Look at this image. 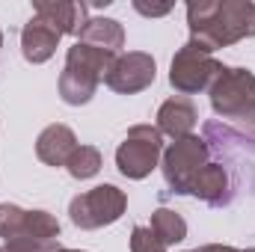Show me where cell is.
Returning <instances> with one entry per match:
<instances>
[{"label":"cell","mask_w":255,"mask_h":252,"mask_svg":"<svg viewBox=\"0 0 255 252\" xmlns=\"http://www.w3.org/2000/svg\"><path fill=\"white\" fill-rule=\"evenodd\" d=\"M190 45L214 54L241 39L255 36V3L253 0H193L187 3Z\"/></svg>","instance_id":"1"},{"label":"cell","mask_w":255,"mask_h":252,"mask_svg":"<svg viewBox=\"0 0 255 252\" xmlns=\"http://www.w3.org/2000/svg\"><path fill=\"white\" fill-rule=\"evenodd\" d=\"M163 157V133L154 125H133L128 127L125 139L116 148V166L130 181L148 178Z\"/></svg>","instance_id":"2"},{"label":"cell","mask_w":255,"mask_h":252,"mask_svg":"<svg viewBox=\"0 0 255 252\" xmlns=\"http://www.w3.org/2000/svg\"><path fill=\"white\" fill-rule=\"evenodd\" d=\"M125 208H128L125 190H119L116 184H98V187L86 190V193H80L68 202V217L77 229L95 232V229L119 223Z\"/></svg>","instance_id":"3"},{"label":"cell","mask_w":255,"mask_h":252,"mask_svg":"<svg viewBox=\"0 0 255 252\" xmlns=\"http://www.w3.org/2000/svg\"><path fill=\"white\" fill-rule=\"evenodd\" d=\"M208 95H211V107L217 116L241 122L244 116H250L255 110V74L250 68L223 65V71L211 83Z\"/></svg>","instance_id":"4"},{"label":"cell","mask_w":255,"mask_h":252,"mask_svg":"<svg viewBox=\"0 0 255 252\" xmlns=\"http://www.w3.org/2000/svg\"><path fill=\"white\" fill-rule=\"evenodd\" d=\"M163 163V178H166V184L172 193H190L193 187V178L199 175V169L205 166V163H211L208 160V145H205V139L202 136H181V139H172V145L163 151V157H160Z\"/></svg>","instance_id":"5"},{"label":"cell","mask_w":255,"mask_h":252,"mask_svg":"<svg viewBox=\"0 0 255 252\" xmlns=\"http://www.w3.org/2000/svg\"><path fill=\"white\" fill-rule=\"evenodd\" d=\"M220 71H223V63L214 60V54H205L187 42L184 48H178V54L169 63V83L175 86V92H181L187 98L202 89H211V83L220 77Z\"/></svg>","instance_id":"6"},{"label":"cell","mask_w":255,"mask_h":252,"mask_svg":"<svg viewBox=\"0 0 255 252\" xmlns=\"http://www.w3.org/2000/svg\"><path fill=\"white\" fill-rule=\"evenodd\" d=\"M157 77V63L151 54L145 51H128V54H119L116 63L107 74V86L119 95H136L142 89H148Z\"/></svg>","instance_id":"7"},{"label":"cell","mask_w":255,"mask_h":252,"mask_svg":"<svg viewBox=\"0 0 255 252\" xmlns=\"http://www.w3.org/2000/svg\"><path fill=\"white\" fill-rule=\"evenodd\" d=\"M33 15L57 27L63 36H80L89 21L86 3H74V0H33Z\"/></svg>","instance_id":"8"},{"label":"cell","mask_w":255,"mask_h":252,"mask_svg":"<svg viewBox=\"0 0 255 252\" xmlns=\"http://www.w3.org/2000/svg\"><path fill=\"white\" fill-rule=\"evenodd\" d=\"M60 39H63V33H60L57 27H51L48 21H42L39 15H33V18L21 27V54H24L27 63L42 65L57 54Z\"/></svg>","instance_id":"9"},{"label":"cell","mask_w":255,"mask_h":252,"mask_svg":"<svg viewBox=\"0 0 255 252\" xmlns=\"http://www.w3.org/2000/svg\"><path fill=\"white\" fill-rule=\"evenodd\" d=\"M196 122H199V110H196V104H193L190 98H184V95H175V98L163 101L160 110H157V130L166 133V136H172V139L190 136Z\"/></svg>","instance_id":"10"},{"label":"cell","mask_w":255,"mask_h":252,"mask_svg":"<svg viewBox=\"0 0 255 252\" xmlns=\"http://www.w3.org/2000/svg\"><path fill=\"white\" fill-rule=\"evenodd\" d=\"M77 148V136L68 125H48L36 136V154L45 166H65L71 151Z\"/></svg>","instance_id":"11"},{"label":"cell","mask_w":255,"mask_h":252,"mask_svg":"<svg viewBox=\"0 0 255 252\" xmlns=\"http://www.w3.org/2000/svg\"><path fill=\"white\" fill-rule=\"evenodd\" d=\"M116 57H119V54L92 48V45H86V42H74V45L68 48V54H65V68H74V71L89 74V77H95L98 83H104L107 74H110V68H113V63H116Z\"/></svg>","instance_id":"12"},{"label":"cell","mask_w":255,"mask_h":252,"mask_svg":"<svg viewBox=\"0 0 255 252\" xmlns=\"http://www.w3.org/2000/svg\"><path fill=\"white\" fill-rule=\"evenodd\" d=\"M77 42H86V45L110 51V54H122V48H125V27L116 18H89L83 33L77 36Z\"/></svg>","instance_id":"13"},{"label":"cell","mask_w":255,"mask_h":252,"mask_svg":"<svg viewBox=\"0 0 255 252\" xmlns=\"http://www.w3.org/2000/svg\"><path fill=\"white\" fill-rule=\"evenodd\" d=\"M190 196L208 202V205H223L229 199V172L220 163H205L199 175L193 178Z\"/></svg>","instance_id":"14"},{"label":"cell","mask_w":255,"mask_h":252,"mask_svg":"<svg viewBox=\"0 0 255 252\" xmlns=\"http://www.w3.org/2000/svg\"><path fill=\"white\" fill-rule=\"evenodd\" d=\"M98 80L89 77V74H80L74 68H63L60 74V98H63L68 107H80V104H89L92 95L98 92Z\"/></svg>","instance_id":"15"},{"label":"cell","mask_w":255,"mask_h":252,"mask_svg":"<svg viewBox=\"0 0 255 252\" xmlns=\"http://www.w3.org/2000/svg\"><path fill=\"white\" fill-rule=\"evenodd\" d=\"M148 229H151L166 247H175V244H181V241L187 238V223H184V217L175 214L172 208H157V211H151Z\"/></svg>","instance_id":"16"},{"label":"cell","mask_w":255,"mask_h":252,"mask_svg":"<svg viewBox=\"0 0 255 252\" xmlns=\"http://www.w3.org/2000/svg\"><path fill=\"white\" fill-rule=\"evenodd\" d=\"M101 166H104V157H101V151H98L95 145H77V148L71 151V157L65 160L68 175L77 178V181L95 178V175L101 172Z\"/></svg>","instance_id":"17"},{"label":"cell","mask_w":255,"mask_h":252,"mask_svg":"<svg viewBox=\"0 0 255 252\" xmlns=\"http://www.w3.org/2000/svg\"><path fill=\"white\" fill-rule=\"evenodd\" d=\"M21 238H36V241H60V220L48 211H27V226Z\"/></svg>","instance_id":"18"},{"label":"cell","mask_w":255,"mask_h":252,"mask_svg":"<svg viewBox=\"0 0 255 252\" xmlns=\"http://www.w3.org/2000/svg\"><path fill=\"white\" fill-rule=\"evenodd\" d=\"M24 226H27V211L12 202H0V238L15 241L24 235Z\"/></svg>","instance_id":"19"},{"label":"cell","mask_w":255,"mask_h":252,"mask_svg":"<svg viewBox=\"0 0 255 252\" xmlns=\"http://www.w3.org/2000/svg\"><path fill=\"white\" fill-rule=\"evenodd\" d=\"M169 247L148 229V226H133L130 232V252H166Z\"/></svg>","instance_id":"20"},{"label":"cell","mask_w":255,"mask_h":252,"mask_svg":"<svg viewBox=\"0 0 255 252\" xmlns=\"http://www.w3.org/2000/svg\"><path fill=\"white\" fill-rule=\"evenodd\" d=\"M6 252H57L60 241H36V238H15L3 244Z\"/></svg>","instance_id":"21"},{"label":"cell","mask_w":255,"mask_h":252,"mask_svg":"<svg viewBox=\"0 0 255 252\" xmlns=\"http://www.w3.org/2000/svg\"><path fill=\"white\" fill-rule=\"evenodd\" d=\"M133 9H136L139 15H145V18H163V15H169L175 6H172V3H142V0H133Z\"/></svg>","instance_id":"22"},{"label":"cell","mask_w":255,"mask_h":252,"mask_svg":"<svg viewBox=\"0 0 255 252\" xmlns=\"http://www.w3.org/2000/svg\"><path fill=\"white\" fill-rule=\"evenodd\" d=\"M199 252H241V250H235V247H226V244H208V247H202Z\"/></svg>","instance_id":"23"},{"label":"cell","mask_w":255,"mask_h":252,"mask_svg":"<svg viewBox=\"0 0 255 252\" xmlns=\"http://www.w3.org/2000/svg\"><path fill=\"white\" fill-rule=\"evenodd\" d=\"M241 125L247 127V130H253V133H255V110L250 113V116H244V119H241Z\"/></svg>","instance_id":"24"},{"label":"cell","mask_w":255,"mask_h":252,"mask_svg":"<svg viewBox=\"0 0 255 252\" xmlns=\"http://www.w3.org/2000/svg\"><path fill=\"white\" fill-rule=\"evenodd\" d=\"M57 252H86V250H68V247H60Z\"/></svg>","instance_id":"25"},{"label":"cell","mask_w":255,"mask_h":252,"mask_svg":"<svg viewBox=\"0 0 255 252\" xmlns=\"http://www.w3.org/2000/svg\"><path fill=\"white\" fill-rule=\"evenodd\" d=\"M0 48H3V33H0Z\"/></svg>","instance_id":"26"},{"label":"cell","mask_w":255,"mask_h":252,"mask_svg":"<svg viewBox=\"0 0 255 252\" xmlns=\"http://www.w3.org/2000/svg\"><path fill=\"white\" fill-rule=\"evenodd\" d=\"M247 252H255V247H253V250H247Z\"/></svg>","instance_id":"27"},{"label":"cell","mask_w":255,"mask_h":252,"mask_svg":"<svg viewBox=\"0 0 255 252\" xmlns=\"http://www.w3.org/2000/svg\"><path fill=\"white\" fill-rule=\"evenodd\" d=\"M0 252H6V250H3V247H0Z\"/></svg>","instance_id":"28"}]
</instances>
